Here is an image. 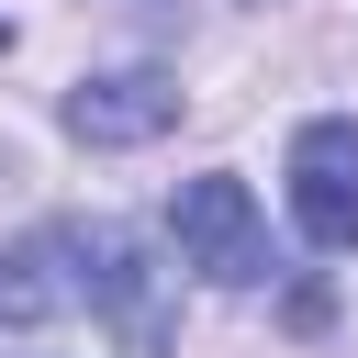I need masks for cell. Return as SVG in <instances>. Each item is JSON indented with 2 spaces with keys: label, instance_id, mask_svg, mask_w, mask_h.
Segmentation results:
<instances>
[{
  "label": "cell",
  "instance_id": "cell-3",
  "mask_svg": "<svg viewBox=\"0 0 358 358\" xmlns=\"http://www.w3.org/2000/svg\"><path fill=\"white\" fill-rule=\"evenodd\" d=\"M291 213H302V235L324 246V257H347L358 246V123H302L291 134Z\"/></svg>",
  "mask_w": 358,
  "mask_h": 358
},
{
  "label": "cell",
  "instance_id": "cell-4",
  "mask_svg": "<svg viewBox=\"0 0 358 358\" xmlns=\"http://www.w3.org/2000/svg\"><path fill=\"white\" fill-rule=\"evenodd\" d=\"M90 302V224H34L0 246V324H45Z\"/></svg>",
  "mask_w": 358,
  "mask_h": 358
},
{
  "label": "cell",
  "instance_id": "cell-7",
  "mask_svg": "<svg viewBox=\"0 0 358 358\" xmlns=\"http://www.w3.org/2000/svg\"><path fill=\"white\" fill-rule=\"evenodd\" d=\"M257 11H268V0H257Z\"/></svg>",
  "mask_w": 358,
  "mask_h": 358
},
{
  "label": "cell",
  "instance_id": "cell-6",
  "mask_svg": "<svg viewBox=\"0 0 358 358\" xmlns=\"http://www.w3.org/2000/svg\"><path fill=\"white\" fill-rule=\"evenodd\" d=\"M0 56H11V11H0Z\"/></svg>",
  "mask_w": 358,
  "mask_h": 358
},
{
  "label": "cell",
  "instance_id": "cell-2",
  "mask_svg": "<svg viewBox=\"0 0 358 358\" xmlns=\"http://www.w3.org/2000/svg\"><path fill=\"white\" fill-rule=\"evenodd\" d=\"M90 313H112V336L134 358L168 347V268L134 224H90Z\"/></svg>",
  "mask_w": 358,
  "mask_h": 358
},
{
  "label": "cell",
  "instance_id": "cell-1",
  "mask_svg": "<svg viewBox=\"0 0 358 358\" xmlns=\"http://www.w3.org/2000/svg\"><path fill=\"white\" fill-rule=\"evenodd\" d=\"M168 235H179V257H190L201 280H224V291L268 280V224H257L246 179H224V168L179 179V201H168Z\"/></svg>",
  "mask_w": 358,
  "mask_h": 358
},
{
  "label": "cell",
  "instance_id": "cell-5",
  "mask_svg": "<svg viewBox=\"0 0 358 358\" xmlns=\"http://www.w3.org/2000/svg\"><path fill=\"white\" fill-rule=\"evenodd\" d=\"M168 123H179V78L168 67H112V78L67 90V134L78 145H157Z\"/></svg>",
  "mask_w": 358,
  "mask_h": 358
}]
</instances>
